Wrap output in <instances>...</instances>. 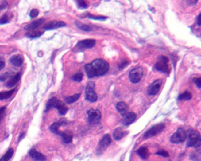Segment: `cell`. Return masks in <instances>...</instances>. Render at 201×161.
Listing matches in <instances>:
<instances>
[{
	"label": "cell",
	"instance_id": "1",
	"mask_svg": "<svg viewBox=\"0 0 201 161\" xmlns=\"http://www.w3.org/2000/svg\"><path fill=\"white\" fill-rule=\"evenodd\" d=\"M109 69V63L102 59H96L85 66V70L89 78L103 76L108 72Z\"/></svg>",
	"mask_w": 201,
	"mask_h": 161
},
{
	"label": "cell",
	"instance_id": "2",
	"mask_svg": "<svg viewBox=\"0 0 201 161\" xmlns=\"http://www.w3.org/2000/svg\"><path fill=\"white\" fill-rule=\"evenodd\" d=\"M52 108H54L57 109L61 115H66L68 110V108L66 106V104L63 102H61L60 100L56 97H52L48 100V102L46 104L45 112L49 110Z\"/></svg>",
	"mask_w": 201,
	"mask_h": 161
},
{
	"label": "cell",
	"instance_id": "3",
	"mask_svg": "<svg viewBox=\"0 0 201 161\" xmlns=\"http://www.w3.org/2000/svg\"><path fill=\"white\" fill-rule=\"evenodd\" d=\"M200 145H201V137H200L199 133L195 130H191L189 132L187 147H199Z\"/></svg>",
	"mask_w": 201,
	"mask_h": 161
},
{
	"label": "cell",
	"instance_id": "4",
	"mask_svg": "<svg viewBox=\"0 0 201 161\" xmlns=\"http://www.w3.org/2000/svg\"><path fill=\"white\" fill-rule=\"evenodd\" d=\"M168 59L164 56H161L158 57L157 61L155 65V68L157 71L160 72L168 74L169 72V69L168 66Z\"/></svg>",
	"mask_w": 201,
	"mask_h": 161
},
{
	"label": "cell",
	"instance_id": "5",
	"mask_svg": "<svg viewBox=\"0 0 201 161\" xmlns=\"http://www.w3.org/2000/svg\"><path fill=\"white\" fill-rule=\"evenodd\" d=\"M165 126L164 124H158L152 126L150 128L144 133L143 138L145 139H149L152 137L155 136L162 132Z\"/></svg>",
	"mask_w": 201,
	"mask_h": 161
},
{
	"label": "cell",
	"instance_id": "6",
	"mask_svg": "<svg viewBox=\"0 0 201 161\" xmlns=\"http://www.w3.org/2000/svg\"><path fill=\"white\" fill-rule=\"evenodd\" d=\"M95 84L93 81H90L86 88V99L90 102H95L97 100V94L95 91Z\"/></svg>",
	"mask_w": 201,
	"mask_h": 161
},
{
	"label": "cell",
	"instance_id": "7",
	"mask_svg": "<svg viewBox=\"0 0 201 161\" xmlns=\"http://www.w3.org/2000/svg\"><path fill=\"white\" fill-rule=\"evenodd\" d=\"M186 139V133L182 128H179L171 138V142L173 143H180Z\"/></svg>",
	"mask_w": 201,
	"mask_h": 161
},
{
	"label": "cell",
	"instance_id": "8",
	"mask_svg": "<svg viewBox=\"0 0 201 161\" xmlns=\"http://www.w3.org/2000/svg\"><path fill=\"white\" fill-rule=\"evenodd\" d=\"M112 142V139L109 134L105 135L103 138L100 141L97 148V154L101 155L106 150V149L110 145Z\"/></svg>",
	"mask_w": 201,
	"mask_h": 161
},
{
	"label": "cell",
	"instance_id": "9",
	"mask_svg": "<svg viewBox=\"0 0 201 161\" xmlns=\"http://www.w3.org/2000/svg\"><path fill=\"white\" fill-rule=\"evenodd\" d=\"M143 70L141 67H137L133 69L129 73V79L133 83H137L141 80Z\"/></svg>",
	"mask_w": 201,
	"mask_h": 161
},
{
	"label": "cell",
	"instance_id": "10",
	"mask_svg": "<svg viewBox=\"0 0 201 161\" xmlns=\"http://www.w3.org/2000/svg\"><path fill=\"white\" fill-rule=\"evenodd\" d=\"M87 113L88 115V120L91 124H96L101 118V113L97 109H90L87 111Z\"/></svg>",
	"mask_w": 201,
	"mask_h": 161
},
{
	"label": "cell",
	"instance_id": "11",
	"mask_svg": "<svg viewBox=\"0 0 201 161\" xmlns=\"http://www.w3.org/2000/svg\"><path fill=\"white\" fill-rule=\"evenodd\" d=\"M162 84L161 79H157L150 85L148 88V94L149 95L155 96L157 94Z\"/></svg>",
	"mask_w": 201,
	"mask_h": 161
},
{
	"label": "cell",
	"instance_id": "12",
	"mask_svg": "<svg viewBox=\"0 0 201 161\" xmlns=\"http://www.w3.org/2000/svg\"><path fill=\"white\" fill-rule=\"evenodd\" d=\"M66 26V24L63 22H57L56 20H54L45 24L43 27V29L45 30H52L60 27H65Z\"/></svg>",
	"mask_w": 201,
	"mask_h": 161
},
{
	"label": "cell",
	"instance_id": "13",
	"mask_svg": "<svg viewBox=\"0 0 201 161\" xmlns=\"http://www.w3.org/2000/svg\"><path fill=\"white\" fill-rule=\"evenodd\" d=\"M96 44V40L93 39H86L79 41L77 47L80 49H87L93 47Z\"/></svg>",
	"mask_w": 201,
	"mask_h": 161
},
{
	"label": "cell",
	"instance_id": "14",
	"mask_svg": "<svg viewBox=\"0 0 201 161\" xmlns=\"http://www.w3.org/2000/svg\"><path fill=\"white\" fill-rule=\"evenodd\" d=\"M30 157L35 161H45L46 158L43 154L38 152L35 149H31L29 152Z\"/></svg>",
	"mask_w": 201,
	"mask_h": 161
},
{
	"label": "cell",
	"instance_id": "15",
	"mask_svg": "<svg viewBox=\"0 0 201 161\" xmlns=\"http://www.w3.org/2000/svg\"><path fill=\"white\" fill-rule=\"evenodd\" d=\"M10 63L14 65V66H17V67H20L21 66L24 62V59L22 57V56L20 54H17L12 56L10 60Z\"/></svg>",
	"mask_w": 201,
	"mask_h": 161
},
{
	"label": "cell",
	"instance_id": "16",
	"mask_svg": "<svg viewBox=\"0 0 201 161\" xmlns=\"http://www.w3.org/2000/svg\"><path fill=\"white\" fill-rule=\"evenodd\" d=\"M65 123H66V120H64V119H61L58 122L54 123L50 126V129L52 133H54L55 134L60 135V131H59V128H60V126L64 124Z\"/></svg>",
	"mask_w": 201,
	"mask_h": 161
},
{
	"label": "cell",
	"instance_id": "17",
	"mask_svg": "<svg viewBox=\"0 0 201 161\" xmlns=\"http://www.w3.org/2000/svg\"><path fill=\"white\" fill-rule=\"evenodd\" d=\"M63 140L66 143H70L73 139V134L70 131H65L63 132H60V135Z\"/></svg>",
	"mask_w": 201,
	"mask_h": 161
},
{
	"label": "cell",
	"instance_id": "18",
	"mask_svg": "<svg viewBox=\"0 0 201 161\" xmlns=\"http://www.w3.org/2000/svg\"><path fill=\"white\" fill-rule=\"evenodd\" d=\"M116 109L122 116H125L127 113L129 108L125 103L120 102L116 104Z\"/></svg>",
	"mask_w": 201,
	"mask_h": 161
},
{
	"label": "cell",
	"instance_id": "19",
	"mask_svg": "<svg viewBox=\"0 0 201 161\" xmlns=\"http://www.w3.org/2000/svg\"><path fill=\"white\" fill-rule=\"evenodd\" d=\"M136 118V114L133 112H130L127 113L125 116V118L123 119V124L128 126L129 124H132Z\"/></svg>",
	"mask_w": 201,
	"mask_h": 161
},
{
	"label": "cell",
	"instance_id": "20",
	"mask_svg": "<svg viewBox=\"0 0 201 161\" xmlns=\"http://www.w3.org/2000/svg\"><path fill=\"white\" fill-rule=\"evenodd\" d=\"M126 135V132H125L122 128L119 127L116 128L113 133V136L114 138L116 140H120V139H122L125 135Z\"/></svg>",
	"mask_w": 201,
	"mask_h": 161
},
{
	"label": "cell",
	"instance_id": "21",
	"mask_svg": "<svg viewBox=\"0 0 201 161\" xmlns=\"http://www.w3.org/2000/svg\"><path fill=\"white\" fill-rule=\"evenodd\" d=\"M137 154L144 160L147 159L149 156V152L148 147H141L137 150Z\"/></svg>",
	"mask_w": 201,
	"mask_h": 161
},
{
	"label": "cell",
	"instance_id": "22",
	"mask_svg": "<svg viewBox=\"0 0 201 161\" xmlns=\"http://www.w3.org/2000/svg\"><path fill=\"white\" fill-rule=\"evenodd\" d=\"M44 22V20L42 19V18L36 20V21H35L34 22H31V24L27 25V26H25L24 27V29L29 30V29H37V27H38L41 24H42Z\"/></svg>",
	"mask_w": 201,
	"mask_h": 161
},
{
	"label": "cell",
	"instance_id": "23",
	"mask_svg": "<svg viewBox=\"0 0 201 161\" xmlns=\"http://www.w3.org/2000/svg\"><path fill=\"white\" fill-rule=\"evenodd\" d=\"M21 78V74L17 73L14 77H13L7 83L8 88H12L14 86L15 84L19 81Z\"/></svg>",
	"mask_w": 201,
	"mask_h": 161
},
{
	"label": "cell",
	"instance_id": "24",
	"mask_svg": "<svg viewBox=\"0 0 201 161\" xmlns=\"http://www.w3.org/2000/svg\"><path fill=\"white\" fill-rule=\"evenodd\" d=\"M43 34V31H31L30 32L26 34V37L31 38V39H35L40 37Z\"/></svg>",
	"mask_w": 201,
	"mask_h": 161
},
{
	"label": "cell",
	"instance_id": "25",
	"mask_svg": "<svg viewBox=\"0 0 201 161\" xmlns=\"http://www.w3.org/2000/svg\"><path fill=\"white\" fill-rule=\"evenodd\" d=\"M15 92V89H13L11 90L10 91H7V92H1L0 93V100H4V99H7L10 98L11 96L13 95V94L14 93V92Z\"/></svg>",
	"mask_w": 201,
	"mask_h": 161
},
{
	"label": "cell",
	"instance_id": "26",
	"mask_svg": "<svg viewBox=\"0 0 201 161\" xmlns=\"http://www.w3.org/2000/svg\"><path fill=\"white\" fill-rule=\"evenodd\" d=\"M192 98V95L191 93L188 92V91H185L183 93L179 95L178 97V100H189Z\"/></svg>",
	"mask_w": 201,
	"mask_h": 161
},
{
	"label": "cell",
	"instance_id": "27",
	"mask_svg": "<svg viewBox=\"0 0 201 161\" xmlns=\"http://www.w3.org/2000/svg\"><path fill=\"white\" fill-rule=\"evenodd\" d=\"M80 96V94H75L74 95L71 96L70 97H66L65 99V100L68 104H71V103H73L76 102L79 99Z\"/></svg>",
	"mask_w": 201,
	"mask_h": 161
},
{
	"label": "cell",
	"instance_id": "28",
	"mask_svg": "<svg viewBox=\"0 0 201 161\" xmlns=\"http://www.w3.org/2000/svg\"><path fill=\"white\" fill-rule=\"evenodd\" d=\"M14 154V150L12 148H10L8 150L7 153L4 155L2 159L3 161H8L13 156Z\"/></svg>",
	"mask_w": 201,
	"mask_h": 161
},
{
	"label": "cell",
	"instance_id": "29",
	"mask_svg": "<svg viewBox=\"0 0 201 161\" xmlns=\"http://www.w3.org/2000/svg\"><path fill=\"white\" fill-rule=\"evenodd\" d=\"M87 17L93 20H100V21H103L106 20L107 18L106 17L104 16H102V15H91L88 14Z\"/></svg>",
	"mask_w": 201,
	"mask_h": 161
},
{
	"label": "cell",
	"instance_id": "30",
	"mask_svg": "<svg viewBox=\"0 0 201 161\" xmlns=\"http://www.w3.org/2000/svg\"><path fill=\"white\" fill-rule=\"evenodd\" d=\"M77 4L78 7L81 9H86L89 7L88 4L85 1H81V0L77 1Z\"/></svg>",
	"mask_w": 201,
	"mask_h": 161
},
{
	"label": "cell",
	"instance_id": "31",
	"mask_svg": "<svg viewBox=\"0 0 201 161\" xmlns=\"http://www.w3.org/2000/svg\"><path fill=\"white\" fill-rule=\"evenodd\" d=\"M83 74L81 72H79L73 76L72 79L75 81L80 82L83 80Z\"/></svg>",
	"mask_w": 201,
	"mask_h": 161
},
{
	"label": "cell",
	"instance_id": "32",
	"mask_svg": "<svg viewBox=\"0 0 201 161\" xmlns=\"http://www.w3.org/2000/svg\"><path fill=\"white\" fill-rule=\"evenodd\" d=\"M77 26H78V27L80 29L85 31H91V27L90 26H87V25H85V24H80V23L77 24Z\"/></svg>",
	"mask_w": 201,
	"mask_h": 161
},
{
	"label": "cell",
	"instance_id": "33",
	"mask_svg": "<svg viewBox=\"0 0 201 161\" xmlns=\"http://www.w3.org/2000/svg\"><path fill=\"white\" fill-rule=\"evenodd\" d=\"M39 14V11L37 9H33L30 13V17L31 18H36Z\"/></svg>",
	"mask_w": 201,
	"mask_h": 161
},
{
	"label": "cell",
	"instance_id": "34",
	"mask_svg": "<svg viewBox=\"0 0 201 161\" xmlns=\"http://www.w3.org/2000/svg\"><path fill=\"white\" fill-rule=\"evenodd\" d=\"M10 73L8 72H6L0 75V81H4L10 77Z\"/></svg>",
	"mask_w": 201,
	"mask_h": 161
},
{
	"label": "cell",
	"instance_id": "35",
	"mask_svg": "<svg viewBox=\"0 0 201 161\" xmlns=\"http://www.w3.org/2000/svg\"><path fill=\"white\" fill-rule=\"evenodd\" d=\"M200 154H196L195 153H192L191 155V158L193 161H200Z\"/></svg>",
	"mask_w": 201,
	"mask_h": 161
},
{
	"label": "cell",
	"instance_id": "36",
	"mask_svg": "<svg viewBox=\"0 0 201 161\" xmlns=\"http://www.w3.org/2000/svg\"><path fill=\"white\" fill-rule=\"evenodd\" d=\"M6 112V107H2V108H0V122L5 116Z\"/></svg>",
	"mask_w": 201,
	"mask_h": 161
},
{
	"label": "cell",
	"instance_id": "37",
	"mask_svg": "<svg viewBox=\"0 0 201 161\" xmlns=\"http://www.w3.org/2000/svg\"><path fill=\"white\" fill-rule=\"evenodd\" d=\"M156 154L157 155H160V156H161L162 157H164V158H167V157H168L169 156V154L166 151H164V150H160V151H158L156 153Z\"/></svg>",
	"mask_w": 201,
	"mask_h": 161
},
{
	"label": "cell",
	"instance_id": "38",
	"mask_svg": "<svg viewBox=\"0 0 201 161\" xmlns=\"http://www.w3.org/2000/svg\"><path fill=\"white\" fill-rule=\"evenodd\" d=\"M8 22V18L7 15H4L3 17L0 19V24H4Z\"/></svg>",
	"mask_w": 201,
	"mask_h": 161
},
{
	"label": "cell",
	"instance_id": "39",
	"mask_svg": "<svg viewBox=\"0 0 201 161\" xmlns=\"http://www.w3.org/2000/svg\"><path fill=\"white\" fill-rule=\"evenodd\" d=\"M128 64H129V61H127L126 60H123L120 63V64L119 66V68L120 70H122L123 69H124L125 67H126L127 66Z\"/></svg>",
	"mask_w": 201,
	"mask_h": 161
},
{
	"label": "cell",
	"instance_id": "40",
	"mask_svg": "<svg viewBox=\"0 0 201 161\" xmlns=\"http://www.w3.org/2000/svg\"><path fill=\"white\" fill-rule=\"evenodd\" d=\"M193 81H194V83L196 84V86L198 88H200L201 86V77H199V78H196V77H195V78H194Z\"/></svg>",
	"mask_w": 201,
	"mask_h": 161
},
{
	"label": "cell",
	"instance_id": "41",
	"mask_svg": "<svg viewBox=\"0 0 201 161\" xmlns=\"http://www.w3.org/2000/svg\"><path fill=\"white\" fill-rule=\"evenodd\" d=\"M7 2L6 1H3L2 4L0 5V11L4 10L7 7Z\"/></svg>",
	"mask_w": 201,
	"mask_h": 161
},
{
	"label": "cell",
	"instance_id": "42",
	"mask_svg": "<svg viewBox=\"0 0 201 161\" xmlns=\"http://www.w3.org/2000/svg\"><path fill=\"white\" fill-rule=\"evenodd\" d=\"M5 67V62L4 60L0 57V71L2 70Z\"/></svg>",
	"mask_w": 201,
	"mask_h": 161
},
{
	"label": "cell",
	"instance_id": "43",
	"mask_svg": "<svg viewBox=\"0 0 201 161\" xmlns=\"http://www.w3.org/2000/svg\"><path fill=\"white\" fill-rule=\"evenodd\" d=\"M187 2L190 5V6H193V5H195L196 2H197V1H187Z\"/></svg>",
	"mask_w": 201,
	"mask_h": 161
},
{
	"label": "cell",
	"instance_id": "44",
	"mask_svg": "<svg viewBox=\"0 0 201 161\" xmlns=\"http://www.w3.org/2000/svg\"><path fill=\"white\" fill-rule=\"evenodd\" d=\"M196 22H197V24H198L199 26H201V15L199 14L196 19Z\"/></svg>",
	"mask_w": 201,
	"mask_h": 161
},
{
	"label": "cell",
	"instance_id": "45",
	"mask_svg": "<svg viewBox=\"0 0 201 161\" xmlns=\"http://www.w3.org/2000/svg\"><path fill=\"white\" fill-rule=\"evenodd\" d=\"M24 137V133H22L19 136V138H18V142H20L21 140V139H22Z\"/></svg>",
	"mask_w": 201,
	"mask_h": 161
},
{
	"label": "cell",
	"instance_id": "46",
	"mask_svg": "<svg viewBox=\"0 0 201 161\" xmlns=\"http://www.w3.org/2000/svg\"><path fill=\"white\" fill-rule=\"evenodd\" d=\"M0 161H2V159H0Z\"/></svg>",
	"mask_w": 201,
	"mask_h": 161
}]
</instances>
